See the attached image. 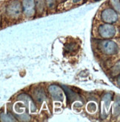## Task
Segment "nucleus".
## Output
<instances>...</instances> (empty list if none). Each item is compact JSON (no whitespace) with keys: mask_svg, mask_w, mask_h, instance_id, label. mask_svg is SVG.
Returning <instances> with one entry per match:
<instances>
[{"mask_svg":"<svg viewBox=\"0 0 120 122\" xmlns=\"http://www.w3.org/2000/svg\"><path fill=\"white\" fill-rule=\"evenodd\" d=\"M77 48V45L75 44V43H69L68 45H67L65 46V51L68 53H70V52H74Z\"/></svg>","mask_w":120,"mask_h":122,"instance_id":"10","label":"nucleus"},{"mask_svg":"<svg viewBox=\"0 0 120 122\" xmlns=\"http://www.w3.org/2000/svg\"><path fill=\"white\" fill-rule=\"evenodd\" d=\"M1 120L2 121H16V119L14 118H9V115H5V114H2L1 116Z\"/></svg>","mask_w":120,"mask_h":122,"instance_id":"12","label":"nucleus"},{"mask_svg":"<svg viewBox=\"0 0 120 122\" xmlns=\"http://www.w3.org/2000/svg\"><path fill=\"white\" fill-rule=\"evenodd\" d=\"M22 4L19 1L14 0L10 2L6 8V13L10 18L17 19L22 14Z\"/></svg>","mask_w":120,"mask_h":122,"instance_id":"1","label":"nucleus"},{"mask_svg":"<svg viewBox=\"0 0 120 122\" xmlns=\"http://www.w3.org/2000/svg\"><path fill=\"white\" fill-rule=\"evenodd\" d=\"M94 1H95V2H98V1H100V0H94Z\"/></svg>","mask_w":120,"mask_h":122,"instance_id":"15","label":"nucleus"},{"mask_svg":"<svg viewBox=\"0 0 120 122\" xmlns=\"http://www.w3.org/2000/svg\"><path fill=\"white\" fill-rule=\"evenodd\" d=\"M35 5H36V12L42 13L44 12L45 8V0H35Z\"/></svg>","mask_w":120,"mask_h":122,"instance_id":"7","label":"nucleus"},{"mask_svg":"<svg viewBox=\"0 0 120 122\" xmlns=\"http://www.w3.org/2000/svg\"><path fill=\"white\" fill-rule=\"evenodd\" d=\"M101 17L105 23H115L118 20V13L112 8H108L102 11Z\"/></svg>","mask_w":120,"mask_h":122,"instance_id":"2","label":"nucleus"},{"mask_svg":"<svg viewBox=\"0 0 120 122\" xmlns=\"http://www.w3.org/2000/svg\"><path fill=\"white\" fill-rule=\"evenodd\" d=\"M110 4L116 11H119V0H110Z\"/></svg>","mask_w":120,"mask_h":122,"instance_id":"11","label":"nucleus"},{"mask_svg":"<svg viewBox=\"0 0 120 122\" xmlns=\"http://www.w3.org/2000/svg\"><path fill=\"white\" fill-rule=\"evenodd\" d=\"M63 89H64L65 93H66L67 96H68V100L70 99V102L73 101V100H74V99L76 98V92H75L73 90H71V89L69 88V87H65V86H64V87H63Z\"/></svg>","mask_w":120,"mask_h":122,"instance_id":"8","label":"nucleus"},{"mask_svg":"<svg viewBox=\"0 0 120 122\" xmlns=\"http://www.w3.org/2000/svg\"><path fill=\"white\" fill-rule=\"evenodd\" d=\"M99 34L104 38H110L113 37L116 33L115 27L111 25L110 24L105 23L102 25L99 28Z\"/></svg>","mask_w":120,"mask_h":122,"instance_id":"5","label":"nucleus"},{"mask_svg":"<svg viewBox=\"0 0 120 122\" xmlns=\"http://www.w3.org/2000/svg\"><path fill=\"white\" fill-rule=\"evenodd\" d=\"M57 1H58V0H45L46 7L51 10L56 8Z\"/></svg>","mask_w":120,"mask_h":122,"instance_id":"9","label":"nucleus"},{"mask_svg":"<svg viewBox=\"0 0 120 122\" xmlns=\"http://www.w3.org/2000/svg\"><path fill=\"white\" fill-rule=\"evenodd\" d=\"M73 1V3H74V4H77V3H79L82 0H72Z\"/></svg>","mask_w":120,"mask_h":122,"instance_id":"13","label":"nucleus"},{"mask_svg":"<svg viewBox=\"0 0 120 122\" xmlns=\"http://www.w3.org/2000/svg\"><path fill=\"white\" fill-rule=\"evenodd\" d=\"M59 2H62L63 1H65V0H59Z\"/></svg>","mask_w":120,"mask_h":122,"instance_id":"14","label":"nucleus"},{"mask_svg":"<svg viewBox=\"0 0 120 122\" xmlns=\"http://www.w3.org/2000/svg\"><path fill=\"white\" fill-rule=\"evenodd\" d=\"M100 47H101V50L102 51V52H104L106 54H108V55L116 54L118 51L117 45L115 42L110 41V40L102 41L100 44Z\"/></svg>","mask_w":120,"mask_h":122,"instance_id":"4","label":"nucleus"},{"mask_svg":"<svg viewBox=\"0 0 120 122\" xmlns=\"http://www.w3.org/2000/svg\"><path fill=\"white\" fill-rule=\"evenodd\" d=\"M22 9L26 17H33L36 13L35 0H22Z\"/></svg>","mask_w":120,"mask_h":122,"instance_id":"3","label":"nucleus"},{"mask_svg":"<svg viewBox=\"0 0 120 122\" xmlns=\"http://www.w3.org/2000/svg\"><path fill=\"white\" fill-rule=\"evenodd\" d=\"M49 92H50L51 96L54 100L62 101L63 99V92L56 85L51 86L50 88H49Z\"/></svg>","mask_w":120,"mask_h":122,"instance_id":"6","label":"nucleus"}]
</instances>
